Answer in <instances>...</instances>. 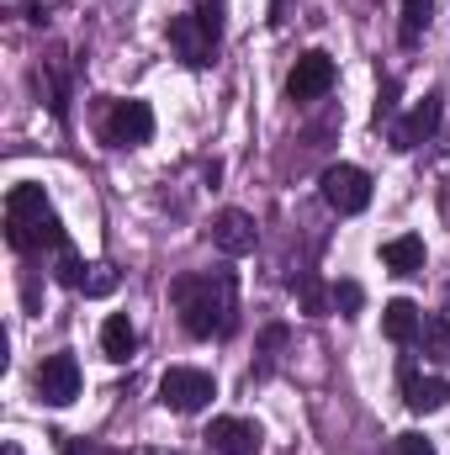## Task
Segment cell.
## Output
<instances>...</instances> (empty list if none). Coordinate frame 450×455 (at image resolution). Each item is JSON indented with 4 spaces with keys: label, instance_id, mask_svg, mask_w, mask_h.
<instances>
[{
    "label": "cell",
    "instance_id": "6da1fadb",
    "mask_svg": "<svg viewBox=\"0 0 450 455\" xmlns=\"http://www.w3.org/2000/svg\"><path fill=\"white\" fill-rule=\"evenodd\" d=\"M181 323L191 339H223L238 323V281L233 270H202V275H181L170 286Z\"/></svg>",
    "mask_w": 450,
    "mask_h": 455
},
{
    "label": "cell",
    "instance_id": "7a4b0ae2",
    "mask_svg": "<svg viewBox=\"0 0 450 455\" xmlns=\"http://www.w3.org/2000/svg\"><path fill=\"white\" fill-rule=\"evenodd\" d=\"M5 238L21 254H43V249H64V223L53 212V202L43 196V186H11L5 196Z\"/></svg>",
    "mask_w": 450,
    "mask_h": 455
},
{
    "label": "cell",
    "instance_id": "3957f363",
    "mask_svg": "<svg viewBox=\"0 0 450 455\" xmlns=\"http://www.w3.org/2000/svg\"><path fill=\"white\" fill-rule=\"evenodd\" d=\"M213 397H218V381L207 371H197V365H170L159 376V403L170 413H202Z\"/></svg>",
    "mask_w": 450,
    "mask_h": 455
},
{
    "label": "cell",
    "instance_id": "277c9868",
    "mask_svg": "<svg viewBox=\"0 0 450 455\" xmlns=\"http://www.w3.org/2000/svg\"><path fill=\"white\" fill-rule=\"evenodd\" d=\"M318 191H324V202L334 207L339 218H355V212L371 207V175L360 164H329L318 175Z\"/></svg>",
    "mask_w": 450,
    "mask_h": 455
},
{
    "label": "cell",
    "instance_id": "5b68a950",
    "mask_svg": "<svg viewBox=\"0 0 450 455\" xmlns=\"http://www.w3.org/2000/svg\"><path fill=\"white\" fill-rule=\"evenodd\" d=\"M339 80L334 59L324 53V48H308L297 64H292V75H286V96L292 101H318V96H329Z\"/></svg>",
    "mask_w": 450,
    "mask_h": 455
},
{
    "label": "cell",
    "instance_id": "8992f818",
    "mask_svg": "<svg viewBox=\"0 0 450 455\" xmlns=\"http://www.w3.org/2000/svg\"><path fill=\"white\" fill-rule=\"evenodd\" d=\"M101 132H107L112 148H143V143L154 138V112H149V101H112Z\"/></svg>",
    "mask_w": 450,
    "mask_h": 455
},
{
    "label": "cell",
    "instance_id": "52a82bcc",
    "mask_svg": "<svg viewBox=\"0 0 450 455\" xmlns=\"http://www.w3.org/2000/svg\"><path fill=\"white\" fill-rule=\"evenodd\" d=\"M37 397L48 408H69L80 397V360L75 355H48L37 365Z\"/></svg>",
    "mask_w": 450,
    "mask_h": 455
},
{
    "label": "cell",
    "instance_id": "ba28073f",
    "mask_svg": "<svg viewBox=\"0 0 450 455\" xmlns=\"http://www.w3.org/2000/svg\"><path fill=\"white\" fill-rule=\"evenodd\" d=\"M170 48H175V53H181L191 69H202V64H213V53H218V37H213V32H207V27H202L191 11H186V16H175V21H170Z\"/></svg>",
    "mask_w": 450,
    "mask_h": 455
},
{
    "label": "cell",
    "instance_id": "9c48e42d",
    "mask_svg": "<svg viewBox=\"0 0 450 455\" xmlns=\"http://www.w3.org/2000/svg\"><path fill=\"white\" fill-rule=\"evenodd\" d=\"M207 445H213V455H260L265 435H260L254 419H213Z\"/></svg>",
    "mask_w": 450,
    "mask_h": 455
},
{
    "label": "cell",
    "instance_id": "30bf717a",
    "mask_svg": "<svg viewBox=\"0 0 450 455\" xmlns=\"http://www.w3.org/2000/svg\"><path fill=\"white\" fill-rule=\"evenodd\" d=\"M403 403L414 413H440L450 403V381L446 376H419L414 365H403Z\"/></svg>",
    "mask_w": 450,
    "mask_h": 455
},
{
    "label": "cell",
    "instance_id": "8fae6325",
    "mask_svg": "<svg viewBox=\"0 0 450 455\" xmlns=\"http://www.w3.org/2000/svg\"><path fill=\"white\" fill-rule=\"evenodd\" d=\"M440 116H446V96H424L414 112H408V122L398 127V148H419V143H430L435 138V127H440Z\"/></svg>",
    "mask_w": 450,
    "mask_h": 455
},
{
    "label": "cell",
    "instance_id": "7c38bea8",
    "mask_svg": "<svg viewBox=\"0 0 450 455\" xmlns=\"http://www.w3.org/2000/svg\"><path fill=\"white\" fill-rule=\"evenodd\" d=\"M254 238H260V228H254L249 212H238V207L218 212V223H213V243H218L223 254H249V249H254Z\"/></svg>",
    "mask_w": 450,
    "mask_h": 455
},
{
    "label": "cell",
    "instance_id": "4fadbf2b",
    "mask_svg": "<svg viewBox=\"0 0 450 455\" xmlns=\"http://www.w3.org/2000/svg\"><path fill=\"white\" fill-rule=\"evenodd\" d=\"M382 334L392 344H414L419 334H424V313L408 302V297H392L387 307H382Z\"/></svg>",
    "mask_w": 450,
    "mask_h": 455
},
{
    "label": "cell",
    "instance_id": "5bb4252c",
    "mask_svg": "<svg viewBox=\"0 0 450 455\" xmlns=\"http://www.w3.org/2000/svg\"><path fill=\"white\" fill-rule=\"evenodd\" d=\"M382 265H387L392 275H419V270H424V238H419V233L387 238V243H382Z\"/></svg>",
    "mask_w": 450,
    "mask_h": 455
},
{
    "label": "cell",
    "instance_id": "9a60e30c",
    "mask_svg": "<svg viewBox=\"0 0 450 455\" xmlns=\"http://www.w3.org/2000/svg\"><path fill=\"white\" fill-rule=\"evenodd\" d=\"M101 349H107V360H117V365L138 349V329L127 323V313H112V318L101 323Z\"/></svg>",
    "mask_w": 450,
    "mask_h": 455
},
{
    "label": "cell",
    "instance_id": "2e32d148",
    "mask_svg": "<svg viewBox=\"0 0 450 455\" xmlns=\"http://www.w3.org/2000/svg\"><path fill=\"white\" fill-rule=\"evenodd\" d=\"M430 16H435V0H403V27H398L403 48H414V43H419V32L430 27Z\"/></svg>",
    "mask_w": 450,
    "mask_h": 455
},
{
    "label": "cell",
    "instance_id": "e0dca14e",
    "mask_svg": "<svg viewBox=\"0 0 450 455\" xmlns=\"http://www.w3.org/2000/svg\"><path fill=\"white\" fill-rule=\"evenodd\" d=\"M297 291H302V313H308V318H324V313H329V291H324V281H318L313 270L297 281Z\"/></svg>",
    "mask_w": 450,
    "mask_h": 455
},
{
    "label": "cell",
    "instance_id": "ac0fdd59",
    "mask_svg": "<svg viewBox=\"0 0 450 455\" xmlns=\"http://www.w3.org/2000/svg\"><path fill=\"white\" fill-rule=\"evenodd\" d=\"M223 11H228V0H191V16H197L218 43H223Z\"/></svg>",
    "mask_w": 450,
    "mask_h": 455
},
{
    "label": "cell",
    "instance_id": "d6986e66",
    "mask_svg": "<svg viewBox=\"0 0 450 455\" xmlns=\"http://www.w3.org/2000/svg\"><path fill=\"white\" fill-rule=\"evenodd\" d=\"M117 291V270L101 259V265H91V275H85V297H112Z\"/></svg>",
    "mask_w": 450,
    "mask_h": 455
},
{
    "label": "cell",
    "instance_id": "ffe728a7",
    "mask_svg": "<svg viewBox=\"0 0 450 455\" xmlns=\"http://www.w3.org/2000/svg\"><path fill=\"white\" fill-rule=\"evenodd\" d=\"M53 275H59L64 286H85V265H80V254H75L69 243L59 249V270H53Z\"/></svg>",
    "mask_w": 450,
    "mask_h": 455
},
{
    "label": "cell",
    "instance_id": "44dd1931",
    "mask_svg": "<svg viewBox=\"0 0 450 455\" xmlns=\"http://www.w3.org/2000/svg\"><path fill=\"white\" fill-rule=\"evenodd\" d=\"M392 455H435V445H430V435H398Z\"/></svg>",
    "mask_w": 450,
    "mask_h": 455
},
{
    "label": "cell",
    "instance_id": "7402d4cb",
    "mask_svg": "<svg viewBox=\"0 0 450 455\" xmlns=\"http://www.w3.org/2000/svg\"><path fill=\"white\" fill-rule=\"evenodd\" d=\"M366 297H360V286L355 281H339L334 286V307H344V318H355V307H360Z\"/></svg>",
    "mask_w": 450,
    "mask_h": 455
},
{
    "label": "cell",
    "instance_id": "603a6c76",
    "mask_svg": "<svg viewBox=\"0 0 450 455\" xmlns=\"http://www.w3.org/2000/svg\"><path fill=\"white\" fill-rule=\"evenodd\" d=\"M392 112H398V85L387 80V85H382V96H376V122H387Z\"/></svg>",
    "mask_w": 450,
    "mask_h": 455
},
{
    "label": "cell",
    "instance_id": "cb8c5ba5",
    "mask_svg": "<svg viewBox=\"0 0 450 455\" xmlns=\"http://www.w3.org/2000/svg\"><path fill=\"white\" fill-rule=\"evenodd\" d=\"M64 455H91V451H85V445H69V451H64Z\"/></svg>",
    "mask_w": 450,
    "mask_h": 455
},
{
    "label": "cell",
    "instance_id": "d4e9b609",
    "mask_svg": "<svg viewBox=\"0 0 450 455\" xmlns=\"http://www.w3.org/2000/svg\"><path fill=\"white\" fill-rule=\"evenodd\" d=\"M5 455H21V451H16V445H5Z\"/></svg>",
    "mask_w": 450,
    "mask_h": 455
}]
</instances>
